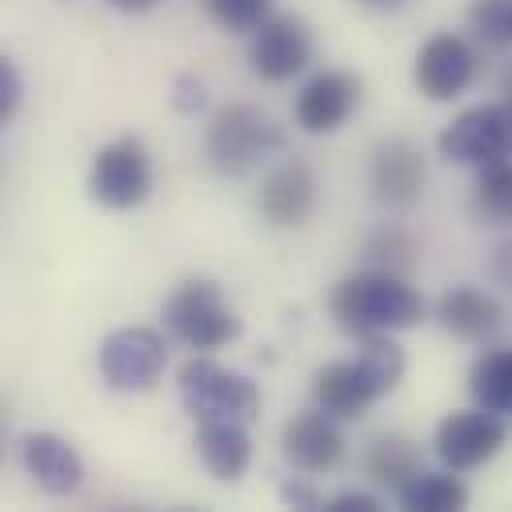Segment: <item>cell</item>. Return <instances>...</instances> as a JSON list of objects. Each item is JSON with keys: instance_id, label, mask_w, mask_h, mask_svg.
<instances>
[{"instance_id": "cell-11", "label": "cell", "mask_w": 512, "mask_h": 512, "mask_svg": "<svg viewBox=\"0 0 512 512\" xmlns=\"http://www.w3.org/2000/svg\"><path fill=\"white\" fill-rule=\"evenodd\" d=\"M360 96H364V80L356 72H348V68H320V72H312L296 88L292 120L308 136L340 132L352 120V112L360 108Z\"/></svg>"}, {"instance_id": "cell-28", "label": "cell", "mask_w": 512, "mask_h": 512, "mask_svg": "<svg viewBox=\"0 0 512 512\" xmlns=\"http://www.w3.org/2000/svg\"><path fill=\"white\" fill-rule=\"evenodd\" d=\"M324 512H380V496L364 488H344L324 500Z\"/></svg>"}, {"instance_id": "cell-32", "label": "cell", "mask_w": 512, "mask_h": 512, "mask_svg": "<svg viewBox=\"0 0 512 512\" xmlns=\"http://www.w3.org/2000/svg\"><path fill=\"white\" fill-rule=\"evenodd\" d=\"M356 8H364V12H400L408 0H352Z\"/></svg>"}, {"instance_id": "cell-17", "label": "cell", "mask_w": 512, "mask_h": 512, "mask_svg": "<svg viewBox=\"0 0 512 512\" xmlns=\"http://www.w3.org/2000/svg\"><path fill=\"white\" fill-rule=\"evenodd\" d=\"M436 324L464 344H488L504 328V304L476 284H452L436 300Z\"/></svg>"}, {"instance_id": "cell-6", "label": "cell", "mask_w": 512, "mask_h": 512, "mask_svg": "<svg viewBox=\"0 0 512 512\" xmlns=\"http://www.w3.org/2000/svg\"><path fill=\"white\" fill-rule=\"evenodd\" d=\"M168 332L148 328V324H124L112 328L100 340L96 352V368H100V384L108 392L120 396H136V392H152L168 368Z\"/></svg>"}, {"instance_id": "cell-23", "label": "cell", "mask_w": 512, "mask_h": 512, "mask_svg": "<svg viewBox=\"0 0 512 512\" xmlns=\"http://www.w3.org/2000/svg\"><path fill=\"white\" fill-rule=\"evenodd\" d=\"M416 264H420V244L404 228H380L364 240V268L408 276Z\"/></svg>"}, {"instance_id": "cell-33", "label": "cell", "mask_w": 512, "mask_h": 512, "mask_svg": "<svg viewBox=\"0 0 512 512\" xmlns=\"http://www.w3.org/2000/svg\"><path fill=\"white\" fill-rule=\"evenodd\" d=\"M500 100H508V104H512V60H508V68L500 72Z\"/></svg>"}, {"instance_id": "cell-21", "label": "cell", "mask_w": 512, "mask_h": 512, "mask_svg": "<svg viewBox=\"0 0 512 512\" xmlns=\"http://www.w3.org/2000/svg\"><path fill=\"white\" fill-rule=\"evenodd\" d=\"M408 512H460L468 508V488L464 480L444 468V472H416L412 484L396 496Z\"/></svg>"}, {"instance_id": "cell-14", "label": "cell", "mask_w": 512, "mask_h": 512, "mask_svg": "<svg viewBox=\"0 0 512 512\" xmlns=\"http://www.w3.org/2000/svg\"><path fill=\"white\" fill-rule=\"evenodd\" d=\"M280 456L288 468L304 472V476H320V472H332L340 460H344V432H340V420L328 416L324 408H308V412H296L284 420L280 428Z\"/></svg>"}, {"instance_id": "cell-18", "label": "cell", "mask_w": 512, "mask_h": 512, "mask_svg": "<svg viewBox=\"0 0 512 512\" xmlns=\"http://www.w3.org/2000/svg\"><path fill=\"white\" fill-rule=\"evenodd\" d=\"M196 456L212 480L236 484L252 464V436L244 420H196Z\"/></svg>"}, {"instance_id": "cell-30", "label": "cell", "mask_w": 512, "mask_h": 512, "mask_svg": "<svg viewBox=\"0 0 512 512\" xmlns=\"http://www.w3.org/2000/svg\"><path fill=\"white\" fill-rule=\"evenodd\" d=\"M108 8H116V12H128V16H136V12H152L156 4H164V0H104Z\"/></svg>"}, {"instance_id": "cell-15", "label": "cell", "mask_w": 512, "mask_h": 512, "mask_svg": "<svg viewBox=\"0 0 512 512\" xmlns=\"http://www.w3.org/2000/svg\"><path fill=\"white\" fill-rule=\"evenodd\" d=\"M368 184H372V196L384 208H412L424 196V184H428V160H424L420 144H412L408 136L380 140L372 148Z\"/></svg>"}, {"instance_id": "cell-27", "label": "cell", "mask_w": 512, "mask_h": 512, "mask_svg": "<svg viewBox=\"0 0 512 512\" xmlns=\"http://www.w3.org/2000/svg\"><path fill=\"white\" fill-rule=\"evenodd\" d=\"M24 100V76L12 56H0V124H8L20 112Z\"/></svg>"}, {"instance_id": "cell-13", "label": "cell", "mask_w": 512, "mask_h": 512, "mask_svg": "<svg viewBox=\"0 0 512 512\" xmlns=\"http://www.w3.org/2000/svg\"><path fill=\"white\" fill-rule=\"evenodd\" d=\"M320 184L304 160H280L256 188V212L268 228H304L316 216Z\"/></svg>"}, {"instance_id": "cell-9", "label": "cell", "mask_w": 512, "mask_h": 512, "mask_svg": "<svg viewBox=\"0 0 512 512\" xmlns=\"http://www.w3.org/2000/svg\"><path fill=\"white\" fill-rule=\"evenodd\" d=\"M312 56H316L312 24L296 12H272L248 36V68L268 84H284L300 76L312 64Z\"/></svg>"}, {"instance_id": "cell-24", "label": "cell", "mask_w": 512, "mask_h": 512, "mask_svg": "<svg viewBox=\"0 0 512 512\" xmlns=\"http://www.w3.org/2000/svg\"><path fill=\"white\" fill-rule=\"evenodd\" d=\"M212 24L236 36H252L276 8V0H196Z\"/></svg>"}, {"instance_id": "cell-5", "label": "cell", "mask_w": 512, "mask_h": 512, "mask_svg": "<svg viewBox=\"0 0 512 512\" xmlns=\"http://www.w3.org/2000/svg\"><path fill=\"white\" fill-rule=\"evenodd\" d=\"M180 404L196 420H256L264 408V396L252 376L212 360L208 352H192L176 372Z\"/></svg>"}, {"instance_id": "cell-29", "label": "cell", "mask_w": 512, "mask_h": 512, "mask_svg": "<svg viewBox=\"0 0 512 512\" xmlns=\"http://www.w3.org/2000/svg\"><path fill=\"white\" fill-rule=\"evenodd\" d=\"M280 500L292 504V508H324V496H320L312 484H304V480H288V484H280Z\"/></svg>"}, {"instance_id": "cell-3", "label": "cell", "mask_w": 512, "mask_h": 512, "mask_svg": "<svg viewBox=\"0 0 512 512\" xmlns=\"http://www.w3.org/2000/svg\"><path fill=\"white\" fill-rule=\"evenodd\" d=\"M160 324H164L168 340H176L192 352H216L244 332L236 308L228 304L224 288L212 276H184L164 296Z\"/></svg>"}, {"instance_id": "cell-16", "label": "cell", "mask_w": 512, "mask_h": 512, "mask_svg": "<svg viewBox=\"0 0 512 512\" xmlns=\"http://www.w3.org/2000/svg\"><path fill=\"white\" fill-rule=\"evenodd\" d=\"M20 464L32 476V484L48 496H72L84 484V460L72 440L60 432H24L20 440Z\"/></svg>"}, {"instance_id": "cell-26", "label": "cell", "mask_w": 512, "mask_h": 512, "mask_svg": "<svg viewBox=\"0 0 512 512\" xmlns=\"http://www.w3.org/2000/svg\"><path fill=\"white\" fill-rule=\"evenodd\" d=\"M172 108L180 112V116H196V112H204L208 108V88H204V80L196 76V72H180L176 80H172Z\"/></svg>"}, {"instance_id": "cell-12", "label": "cell", "mask_w": 512, "mask_h": 512, "mask_svg": "<svg viewBox=\"0 0 512 512\" xmlns=\"http://www.w3.org/2000/svg\"><path fill=\"white\" fill-rule=\"evenodd\" d=\"M476 76V48L460 32H432L412 56V84L424 100L448 104Z\"/></svg>"}, {"instance_id": "cell-22", "label": "cell", "mask_w": 512, "mask_h": 512, "mask_svg": "<svg viewBox=\"0 0 512 512\" xmlns=\"http://www.w3.org/2000/svg\"><path fill=\"white\" fill-rule=\"evenodd\" d=\"M468 208L480 224H508L512 220V160L476 168Z\"/></svg>"}, {"instance_id": "cell-20", "label": "cell", "mask_w": 512, "mask_h": 512, "mask_svg": "<svg viewBox=\"0 0 512 512\" xmlns=\"http://www.w3.org/2000/svg\"><path fill=\"white\" fill-rule=\"evenodd\" d=\"M468 396L484 412L512 416V348H488L472 360Z\"/></svg>"}, {"instance_id": "cell-7", "label": "cell", "mask_w": 512, "mask_h": 512, "mask_svg": "<svg viewBox=\"0 0 512 512\" xmlns=\"http://www.w3.org/2000/svg\"><path fill=\"white\" fill-rule=\"evenodd\" d=\"M152 188H156V168L140 136H116L96 148L88 168V196L96 204L112 212H132L152 196Z\"/></svg>"}, {"instance_id": "cell-10", "label": "cell", "mask_w": 512, "mask_h": 512, "mask_svg": "<svg viewBox=\"0 0 512 512\" xmlns=\"http://www.w3.org/2000/svg\"><path fill=\"white\" fill-rule=\"evenodd\" d=\"M508 444V424L504 416L496 412H484V408H456L448 412L436 432H432V452L444 468L452 472H472V468H484L500 448Z\"/></svg>"}, {"instance_id": "cell-19", "label": "cell", "mask_w": 512, "mask_h": 512, "mask_svg": "<svg viewBox=\"0 0 512 512\" xmlns=\"http://www.w3.org/2000/svg\"><path fill=\"white\" fill-rule=\"evenodd\" d=\"M416 472H424V468H420V444H416L412 436H404V432H384V436L368 440V448H364V476H368L376 488L400 496V492L412 484Z\"/></svg>"}, {"instance_id": "cell-1", "label": "cell", "mask_w": 512, "mask_h": 512, "mask_svg": "<svg viewBox=\"0 0 512 512\" xmlns=\"http://www.w3.org/2000/svg\"><path fill=\"white\" fill-rule=\"evenodd\" d=\"M404 372L408 356L392 340V332L356 336V356L328 360L312 372V404L336 420H356L376 400H384L404 380Z\"/></svg>"}, {"instance_id": "cell-25", "label": "cell", "mask_w": 512, "mask_h": 512, "mask_svg": "<svg viewBox=\"0 0 512 512\" xmlns=\"http://www.w3.org/2000/svg\"><path fill=\"white\" fill-rule=\"evenodd\" d=\"M468 28L496 52H512V0H472Z\"/></svg>"}, {"instance_id": "cell-4", "label": "cell", "mask_w": 512, "mask_h": 512, "mask_svg": "<svg viewBox=\"0 0 512 512\" xmlns=\"http://www.w3.org/2000/svg\"><path fill=\"white\" fill-rule=\"evenodd\" d=\"M280 148H284L280 124H272L252 104H224L204 124V164L216 176H244Z\"/></svg>"}, {"instance_id": "cell-2", "label": "cell", "mask_w": 512, "mask_h": 512, "mask_svg": "<svg viewBox=\"0 0 512 512\" xmlns=\"http://www.w3.org/2000/svg\"><path fill=\"white\" fill-rule=\"evenodd\" d=\"M328 316L348 336H372V332H408L428 316V308L424 296L408 284V276L360 268L332 284Z\"/></svg>"}, {"instance_id": "cell-8", "label": "cell", "mask_w": 512, "mask_h": 512, "mask_svg": "<svg viewBox=\"0 0 512 512\" xmlns=\"http://www.w3.org/2000/svg\"><path fill=\"white\" fill-rule=\"evenodd\" d=\"M436 152L448 164H468V168L512 160V104L508 100H484V104L456 112L440 128Z\"/></svg>"}, {"instance_id": "cell-31", "label": "cell", "mask_w": 512, "mask_h": 512, "mask_svg": "<svg viewBox=\"0 0 512 512\" xmlns=\"http://www.w3.org/2000/svg\"><path fill=\"white\" fill-rule=\"evenodd\" d=\"M492 268H496V276H500V280H508V284H512V240H508V244H500V252H496V264H492Z\"/></svg>"}]
</instances>
